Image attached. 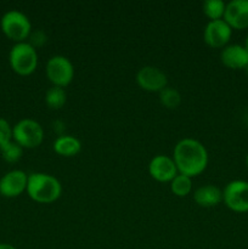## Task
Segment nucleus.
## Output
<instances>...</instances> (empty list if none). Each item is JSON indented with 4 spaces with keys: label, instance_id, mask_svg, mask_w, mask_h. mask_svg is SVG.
I'll return each instance as SVG.
<instances>
[{
    "label": "nucleus",
    "instance_id": "nucleus-1",
    "mask_svg": "<svg viewBox=\"0 0 248 249\" xmlns=\"http://www.w3.org/2000/svg\"><path fill=\"white\" fill-rule=\"evenodd\" d=\"M173 160L180 174L194 178L204 172L207 168L208 152L203 143L198 140L186 138L175 145Z\"/></svg>",
    "mask_w": 248,
    "mask_h": 249
},
{
    "label": "nucleus",
    "instance_id": "nucleus-2",
    "mask_svg": "<svg viewBox=\"0 0 248 249\" xmlns=\"http://www.w3.org/2000/svg\"><path fill=\"white\" fill-rule=\"evenodd\" d=\"M27 194L38 203H53L60 198L62 185L55 177L46 173H33L28 175Z\"/></svg>",
    "mask_w": 248,
    "mask_h": 249
},
{
    "label": "nucleus",
    "instance_id": "nucleus-3",
    "mask_svg": "<svg viewBox=\"0 0 248 249\" xmlns=\"http://www.w3.org/2000/svg\"><path fill=\"white\" fill-rule=\"evenodd\" d=\"M10 66L19 75H29L38 66L36 49L27 41L16 43L12 46L9 56Z\"/></svg>",
    "mask_w": 248,
    "mask_h": 249
},
{
    "label": "nucleus",
    "instance_id": "nucleus-4",
    "mask_svg": "<svg viewBox=\"0 0 248 249\" xmlns=\"http://www.w3.org/2000/svg\"><path fill=\"white\" fill-rule=\"evenodd\" d=\"M0 26L2 33L16 43H22L31 36V21L23 12L18 10H10L5 12L0 21Z\"/></svg>",
    "mask_w": 248,
    "mask_h": 249
},
{
    "label": "nucleus",
    "instance_id": "nucleus-5",
    "mask_svg": "<svg viewBox=\"0 0 248 249\" xmlns=\"http://www.w3.org/2000/svg\"><path fill=\"white\" fill-rule=\"evenodd\" d=\"M12 140L22 148H35L43 142L44 129L34 119H22L12 128Z\"/></svg>",
    "mask_w": 248,
    "mask_h": 249
},
{
    "label": "nucleus",
    "instance_id": "nucleus-6",
    "mask_svg": "<svg viewBox=\"0 0 248 249\" xmlns=\"http://www.w3.org/2000/svg\"><path fill=\"white\" fill-rule=\"evenodd\" d=\"M46 77L55 87L66 88L74 77V67L70 58L62 55H55L46 63Z\"/></svg>",
    "mask_w": 248,
    "mask_h": 249
},
{
    "label": "nucleus",
    "instance_id": "nucleus-7",
    "mask_svg": "<svg viewBox=\"0 0 248 249\" xmlns=\"http://www.w3.org/2000/svg\"><path fill=\"white\" fill-rule=\"evenodd\" d=\"M223 202L229 209L236 213L248 212V181L233 180L223 190Z\"/></svg>",
    "mask_w": 248,
    "mask_h": 249
},
{
    "label": "nucleus",
    "instance_id": "nucleus-8",
    "mask_svg": "<svg viewBox=\"0 0 248 249\" xmlns=\"http://www.w3.org/2000/svg\"><path fill=\"white\" fill-rule=\"evenodd\" d=\"M232 36V28L221 19L209 21L203 31V39L208 46L213 49H223L228 45Z\"/></svg>",
    "mask_w": 248,
    "mask_h": 249
},
{
    "label": "nucleus",
    "instance_id": "nucleus-9",
    "mask_svg": "<svg viewBox=\"0 0 248 249\" xmlns=\"http://www.w3.org/2000/svg\"><path fill=\"white\" fill-rule=\"evenodd\" d=\"M136 83L143 90L152 92L162 91L168 85V78L163 71L153 66H145L136 73Z\"/></svg>",
    "mask_w": 248,
    "mask_h": 249
},
{
    "label": "nucleus",
    "instance_id": "nucleus-10",
    "mask_svg": "<svg viewBox=\"0 0 248 249\" xmlns=\"http://www.w3.org/2000/svg\"><path fill=\"white\" fill-rule=\"evenodd\" d=\"M148 173L153 179L160 182H170L179 174L173 157L165 155H158L151 160Z\"/></svg>",
    "mask_w": 248,
    "mask_h": 249
},
{
    "label": "nucleus",
    "instance_id": "nucleus-11",
    "mask_svg": "<svg viewBox=\"0 0 248 249\" xmlns=\"http://www.w3.org/2000/svg\"><path fill=\"white\" fill-rule=\"evenodd\" d=\"M28 177L23 170H11L0 179V195L7 198L19 196L27 190Z\"/></svg>",
    "mask_w": 248,
    "mask_h": 249
},
{
    "label": "nucleus",
    "instance_id": "nucleus-12",
    "mask_svg": "<svg viewBox=\"0 0 248 249\" xmlns=\"http://www.w3.org/2000/svg\"><path fill=\"white\" fill-rule=\"evenodd\" d=\"M224 21L232 29L248 28V0H231L226 4Z\"/></svg>",
    "mask_w": 248,
    "mask_h": 249
},
{
    "label": "nucleus",
    "instance_id": "nucleus-13",
    "mask_svg": "<svg viewBox=\"0 0 248 249\" xmlns=\"http://www.w3.org/2000/svg\"><path fill=\"white\" fill-rule=\"evenodd\" d=\"M220 60L224 66L231 70H242L248 66V51L245 45L230 44L223 48Z\"/></svg>",
    "mask_w": 248,
    "mask_h": 249
},
{
    "label": "nucleus",
    "instance_id": "nucleus-14",
    "mask_svg": "<svg viewBox=\"0 0 248 249\" xmlns=\"http://www.w3.org/2000/svg\"><path fill=\"white\" fill-rule=\"evenodd\" d=\"M194 199L199 207L212 208L223 202V191L215 185H204L195 191Z\"/></svg>",
    "mask_w": 248,
    "mask_h": 249
},
{
    "label": "nucleus",
    "instance_id": "nucleus-15",
    "mask_svg": "<svg viewBox=\"0 0 248 249\" xmlns=\"http://www.w3.org/2000/svg\"><path fill=\"white\" fill-rule=\"evenodd\" d=\"M82 150V143L75 136L61 135L53 141V151L63 157H73Z\"/></svg>",
    "mask_w": 248,
    "mask_h": 249
},
{
    "label": "nucleus",
    "instance_id": "nucleus-16",
    "mask_svg": "<svg viewBox=\"0 0 248 249\" xmlns=\"http://www.w3.org/2000/svg\"><path fill=\"white\" fill-rule=\"evenodd\" d=\"M67 101V92L61 87H51L45 94V102L50 108L58 109Z\"/></svg>",
    "mask_w": 248,
    "mask_h": 249
},
{
    "label": "nucleus",
    "instance_id": "nucleus-17",
    "mask_svg": "<svg viewBox=\"0 0 248 249\" xmlns=\"http://www.w3.org/2000/svg\"><path fill=\"white\" fill-rule=\"evenodd\" d=\"M170 190L173 194L177 197H185L191 192L192 180L190 177L184 174H177L174 179L170 181Z\"/></svg>",
    "mask_w": 248,
    "mask_h": 249
},
{
    "label": "nucleus",
    "instance_id": "nucleus-18",
    "mask_svg": "<svg viewBox=\"0 0 248 249\" xmlns=\"http://www.w3.org/2000/svg\"><path fill=\"white\" fill-rule=\"evenodd\" d=\"M225 7L226 4L223 0H206L202 5L204 15L211 21L223 18L224 14H225Z\"/></svg>",
    "mask_w": 248,
    "mask_h": 249
},
{
    "label": "nucleus",
    "instance_id": "nucleus-19",
    "mask_svg": "<svg viewBox=\"0 0 248 249\" xmlns=\"http://www.w3.org/2000/svg\"><path fill=\"white\" fill-rule=\"evenodd\" d=\"M160 104L167 108H177L181 104V95L174 88H164L162 91H159Z\"/></svg>",
    "mask_w": 248,
    "mask_h": 249
},
{
    "label": "nucleus",
    "instance_id": "nucleus-20",
    "mask_svg": "<svg viewBox=\"0 0 248 249\" xmlns=\"http://www.w3.org/2000/svg\"><path fill=\"white\" fill-rule=\"evenodd\" d=\"M0 152H1L2 158H4L6 162L9 163H15L17 160H19V158L22 157V153H23V148L18 145L17 142H15L14 140L7 142L6 145L1 146L0 147Z\"/></svg>",
    "mask_w": 248,
    "mask_h": 249
},
{
    "label": "nucleus",
    "instance_id": "nucleus-21",
    "mask_svg": "<svg viewBox=\"0 0 248 249\" xmlns=\"http://www.w3.org/2000/svg\"><path fill=\"white\" fill-rule=\"evenodd\" d=\"M12 141V128L9 122L0 118V147Z\"/></svg>",
    "mask_w": 248,
    "mask_h": 249
},
{
    "label": "nucleus",
    "instance_id": "nucleus-22",
    "mask_svg": "<svg viewBox=\"0 0 248 249\" xmlns=\"http://www.w3.org/2000/svg\"><path fill=\"white\" fill-rule=\"evenodd\" d=\"M0 249H16L12 245L9 243H0Z\"/></svg>",
    "mask_w": 248,
    "mask_h": 249
},
{
    "label": "nucleus",
    "instance_id": "nucleus-23",
    "mask_svg": "<svg viewBox=\"0 0 248 249\" xmlns=\"http://www.w3.org/2000/svg\"><path fill=\"white\" fill-rule=\"evenodd\" d=\"M245 48L247 49V51H248V36H247V38H246V43H245Z\"/></svg>",
    "mask_w": 248,
    "mask_h": 249
},
{
    "label": "nucleus",
    "instance_id": "nucleus-24",
    "mask_svg": "<svg viewBox=\"0 0 248 249\" xmlns=\"http://www.w3.org/2000/svg\"><path fill=\"white\" fill-rule=\"evenodd\" d=\"M246 163H247V167H248V155H247V158H246Z\"/></svg>",
    "mask_w": 248,
    "mask_h": 249
},
{
    "label": "nucleus",
    "instance_id": "nucleus-25",
    "mask_svg": "<svg viewBox=\"0 0 248 249\" xmlns=\"http://www.w3.org/2000/svg\"><path fill=\"white\" fill-rule=\"evenodd\" d=\"M246 71H247V74H248V66H247V67H246Z\"/></svg>",
    "mask_w": 248,
    "mask_h": 249
}]
</instances>
